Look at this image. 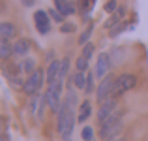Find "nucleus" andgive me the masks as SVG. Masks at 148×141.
Here are the masks:
<instances>
[{"label": "nucleus", "mask_w": 148, "mask_h": 141, "mask_svg": "<svg viewBox=\"0 0 148 141\" xmlns=\"http://www.w3.org/2000/svg\"><path fill=\"white\" fill-rule=\"evenodd\" d=\"M75 128V109H71L69 105L62 104L60 111H58V122H56V130L60 134L62 139H69L71 132Z\"/></svg>", "instance_id": "obj_1"}, {"label": "nucleus", "mask_w": 148, "mask_h": 141, "mask_svg": "<svg viewBox=\"0 0 148 141\" xmlns=\"http://www.w3.org/2000/svg\"><path fill=\"white\" fill-rule=\"evenodd\" d=\"M120 130H122V111L116 109L105 122L99 124V138L103 141H111L120 134Z\"/></svg>", "instance_id": "obj_2"}, {"label": "nucleus", "mask_w": 148, "mask_h": 141, "mask_svg": "<svg viewBox=\"0 0 148 141\" xmlns=\"http://www.w3.org/2000/svg\"><path fill=\"white\" fill-rule=\"evenodd\" d=\"M62 88H64V79H58V81H54V83H49L47 91L43 94L49 109L54 115H58V111H60V107H62V102H64V98H62Z\"/></svg>", "instance_id": "obj_3"}, {"label": "nucleus", "mask_w": 148, "mask_h": 141, "mask_svg": "<svg viewBox=\"0 0 148 141\" xmlns=\"http://www.w3.org/2000/svg\"><path fill=\"white\" fill-rule=\"evenodd\" d=\"M135 85H137V75H133V73H120V75L114 79L112 96H116V98L122 96V94H126L127 91L135 88Z\"/></svg>", "instance_id": "obj_4"}, {"label": "nucleus", "mask_w": 148, "mask_h": 141, "mask_svg": "<svg viewBox=\"0 0 148 141\" xmlns=\"http://www.w3.org/2000/svg\"><path fill=\"white\" fill-rule=\"evenodd\" d=\"M41 87H43V70H36V72L30 73L28 79L25 81L23 92H25L26 96H36Z\"/></svg>", "instance_id": "obj_5"}, {"label": "nucleus", "mask_w": 148, "mask_h": 141, "mask_svg": "<svg viewBox=\"0 0 148 141\" xmlns=\"http://www.w3.org/2000/svg\"><path fill=\"white\" fill-rule=\"evenodd\" d=\"M114 79L116 77H112L111 73L109 75H105L103 79H101V83L98 85V88H96V98H98V102H105L107 98L112 96V88H114Z\"/></svg>", "instance_id": "obj_6"}, {"label": "nucleus", "mask_w": 148, "mask_h": 141, "mask_svg": "<svg viewBox=\"0 0 148 141\" xmlns=\"http://www.w3.org/2000/svg\"><path fill=\"white\" fill-rule=\"evenodd\" d=\"M116 109H118V98H116V96H111V98H107L105 102H101V105L98 109V122L99 124L105 122V120H107Z\"/></svg>", "instance_id": "obj_7"}, {"label": "nucleus", "mask_w": 148, "mask_h": 141, "mask_svg": "<svg viewBox=\"0 0 148 141\" xmlns=\"http://www.w3.org/2000/svg\"><path fill=\"white\" fill-rule=\"evenodd\" d=\"M111 66H112L111 55H109V53H99L98 60H96V70H94V72H96V77H98V79H103L105 75H109Z\"/></svg>", "instance_id": "obj_8"}, {"label": "nucleus", "mask_w": 148, "mask_h": 141, "mask_svg": "<svg viewBox=\"0 0 148 141\" xmlns=\"http://www.w3.org/2000/svg\"><path fill=\"white\" fill-rule=\"evenodd\" d=\"M34 23L40 34H49L51 32V15L45 10H38L34 13Z\"/></svg>", "instance_id": "obj_9"}, {"label": "nucleus", "mask_w": 148, "mask_h": 141, "mask_svg": "<svg viewBox=\"0 0 148 141\" xmlns=\"http://www.w3.org/2000/svg\"><path fill=\"white\" fill-rule=\"evenodd\" d=\"M60 64H62V60H51L49 62L47 72H45V81H47V85L60 79Z\"/></svg>", "instance_id": "obj_10"}, {"label": "nucleus", "mask_w": 148, "mask_h": 141, "mask_svg": "<svg viewBox=\"0 0 148 141\" xmlns=\"http://www.w3.org/2000/svg\"><path fill=\"white\" fill-rule=\"evenodd\" d=\"M90 117H92V104H90V100H84L79 105V109H77V122L84 124Z\"/></svg>", "instance_id": "obj_11"}, {"label": "nucleus", "mask_w": 148, "mask_h": 141, "mask_svg": "<svg viewBox=\"0 0 148 141\" xmlns=\"http://www.w3.org/2000/svg\"><path fill=\"white\" fill-rule=\"evenodd\" d=\"M124 17H126V8H124V6H120L118 10H116L114 13H112L111 17L107 19V21H105V25H103V26H105L107 30H111V28H114L116 25H120V21H122Z\"/></svg>", "instance_id": "obj_12"}, {"label": "nucleus", "mask_w": 148, "mask_h": 141, "mask_svg": "<svg viewBox=\"0 0 148 141\" xmlns=\"http://www.w3.org/2000/svg\"><path fill=\"white\" fill-rule=\"evenodd\" d=\"M17 36V26L10 21H4L0 23V38L2 40H11V38Z\"/></svg>", "instance_id": "obj_13"}, {"label": "nucleus", "mask_w": 148, "mask_h": 141, "mask_svg": "<svg viewBox=\"0 0 148 141\" xmlns=\"http://www.w3.org/2000/svg\"><path fill=\"white\" fill-rule=\"evenodd\" d=\"M30 40H26V38H21V40H17L13 44V55L15 57H26L30 51Z\"/></svg>", "instance_id": "obj_14"}, {"label": "nucleus", "mask_w": 148, "mask_h": 141, "mask_svg": "<svg viewBox=\"0 0 148 141\" xmlns=\"http://www.w3.org/2000/svg\"><path fill=\"white\" fill-rule=\"evenodd\" d=\"M54 8H56V10L60 11L64 17H68V15L75 13V6H73L69 0H54Z\"/></svg>", "instance_id": "obj_15"}, {"label": "nucleus", "mask_w": 148, "mask_h": 141, "mask_svg": "<svg viewBox=\"0 0 148 141\" xmlns=\"http://www.w3.org/2000/svg\"><path fill=\"white\" fill-rule=\"evenodd\" d=\"M13 55V44H10V40H2L0 38V58L8 60Z\"/></svg>", "instance_id": "obj_16"}, {"label": "nucleus", "mask_w": 148, "mask_h": 141, "mask_svg": "<svg viewBox=\"0 0 148 141\" xmlns=\"http://www.w3.org/2000/svg\"><path fill=\"white\" fill-rule=\"evenodd\" d=\"M19 70H21L23 73H26V75H30V73L36 72V60L34 58H25V60L21 62V66H19Z\"/></svg>", "instance_id": "obj_17"}, {"label": "nucleus", "mask_w": 148, "mask_h": 141, "mask_svg": "<svg viewBox=\"0 0 148 141\" xmlns=\"http://www.w3.org/2000/svg\"><path fill=\"white\" fill-rule=\"evenodd\" d=\"M71 83L75 85L77 88H83V91H84V85H86V73L81 72V70H77V72L71 75Z\"/></svg>", "instance_id": "obj_18"}, {"label": "nucleus", "mask_w": 148, "mask_h": 141, "mask_svg": "<svg viewBox=\"0 0 148 141\" xmlns=\"http://www.w3.org/2000/svg\"><path fill=\"white\" fill-rule=\"evenodd\" d=\"M130 28H133V25H131V23H120V25H116L114 28H111L109 36H111V38H116L118 34H122L124 30H130Z\"/></svg>", "instance_id": "obj_19"}, {"label": "nucleus", "mask_w": 148, "mask_h": 141, "mask_svg": "<svg viewBox=\"0 0 148 141\" xmlns=\"http://www.w3.org/2000/svg\"><path fill=\"white\" fill-rule=\"evenodd\" d=\"M94 79H96V72L86 73V85H84V94H92V92L96 91V87H94Z\"/></svg>", "instance_id": "obj_20"}, {"label": "nucleus", "mask_w": 148, "mask_h": 141, "mask_svg": "<svg viewBox=\"0 0 148 141\" xmlns=\"http://www.w3.org/2000/svg\"><path fill=\"white\" fill-rule=\"evenodd\" d=\"M92 32H94V26L90 25V26H88V28H86V30H84V32L79 36V44H81V45H86L88 41H90V36H92Z\"/></svg>", "instance_id": "obj_21"}, {"label": "nucleus", "mask_w": 148, "mask_h": 141, "mask_svg": "<svg viewBox=\"0 0 148 141\" xmlns=\"http://www.w3.org/2000/svg\"><path fill=\"white\" fill-rule=\"evenodd\" d=\"M69 66H71V60H69L68 57H66V58H62V64H60V79H64V77L68 75Z\"/></svg>", "instance_id": "obj_22"}, {"label": "nucleus", "mask_w": 148, "mask_h": 141, "mask_svg": "<svg viewBox=\"0 0 148 141\" xmlns=\"http://www.w3.org/2000/svg\"><path fill=\"white\" fill-rule=\"evenodd\" d=\"M75 68H77V70H81V72H86V70H88V58L81 55V57L75 60Z\"/></svg>", "instance_id": "obj_23"}, {"label": "nucleus", "mask_w": 148, "mask_h": 141, "mask_svg": "<svg viewBox=\"0 0 148 141\" xmlns=\"http://www.w3.org/2000/svg\"><path fill=\"white\" fill-rule=\"evenodd\" d=\"M81 138H83V141H92L94 139V128L92 126H84L83 132H81Z\"/></svg>", "instance_id": "obj_24"}, {"label": "nucleus", "mask_w": 148, "mask_h": 141, "mask_svg": "<svg viewBox=\"0 0 148 141\" xmlns=\"http://www.w3.org/2000/svg\"><path fill=\"white\" fill-rule=\"evenodd\" d=\"M94 51H96V45L92 44V41H88L86 45H83V57H86L88 60H90L92 55H94Z\"/></svg>", "instance_id": "obj_25"}, {"label": "nucleus", "mask_w": 148, "mask_h": 141, "mask_svg": "<svg viewBox=\"0 0 148 141\" xmlns=\"http://www.w3.org/2000/svg\"><path fill=\"white\" fill-rule=\"evenodd\" d=\"M49 15H51V19H53V21L60 23V25H62V23H64V15H62L60 11L56 10V8H51V10H49Z\"/></svg>", "instance_id": "obj_26"}, {"label": "nucleus", "mask_w": 148, "mask_h": 141, "mask_svg": "<svg viewBox=\"0 0 148 141\" xmlns=\"http://www.w3.org/2000/svg\"><path fill=\"white\" fill-rule=\"evenodd\" d=\"M60 32H64V34L75 32V25H73V23H62L60 25Z\"/></svg>", "instance_id": "obj_27"}, {"label": "nucleus", "mask_w": 148, "mask_h": 141, "mask_svg": "<svg viewBox=\"0 0 148 141\" xmlns=\"http://www.w3.org/2000/svg\"><path fill=\"white\" fill-rule=\"evenodd\" d=\"M116 10H118V8H116V0H109V2L105 4V11H107V13H114Z\"/></svg>", "instance_id": "obj_28"}, {"label": "nucleus", "mask_w": 148, "mask_h": 141, "mask_svg": "<svg viewBox=\"0 0 148 141\" xmlns=\"http://www.w3.org/2000/svg\"><path fill=\"white\" fill-rule=\"evenodd\" d=\"M21 2H23V6L30 8V6H34V4H36V0H21Z\"/></svg>", "instance_id": "obj_29"}, {"label": "nucleus", "mask_w": 148, "mask_h": 141, "mask_svg": "<svg viewBox=\"0 0 148 141\" xmlns=\"http://www.w3.org/2000/svg\"><path fill=\"white\" fill-rule=\"evenodd\" d=\"M116 141H126V139H124V138H122V139H116Z\"/></svg>", "instance_id": "obj_30"}, {"label": "nucleus", "mask_w": 148, "mask_h": 141, "mask_svg": "<svg viewBox=\"0 0 148 141\" xmlns=\"http://www.w3.org/2000/svg\"><path fill=\"white\" fill-rule=\"evenodd\" d=\"M66 141H71V139H66Z\"/></svg>", "instance_id": "obj_31"}]
</instances>
